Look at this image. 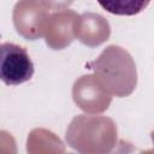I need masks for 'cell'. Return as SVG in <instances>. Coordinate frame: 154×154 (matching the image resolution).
Segmentation results:
<instances>
[{
  "label": "cell",
  "mask_w": 154,
  "mask_h": 154,
  "mask_svg": "<svg viewBox=\"0 0 154 154\" xmlns=\"http://www.w3.org/2000/svg\"><path fill=\"white\" fill-rule=\"evenodd\" d=\"M99 5L107 12L117 16H135L142 12L150 0H97Z\"/></svg>",
  "instance_id": "obj_2"
},
{
  "label": "cell",
  "mask_w": 154,
  "mask_h": 154,
  "mask_svg": "<svg viewBox=\"0 0 154 154\" xmlns=\"http://www.w3.org/2000/svg\"><path fill=\"white\" fill-rule=\"evenodd\" d=\"M34 75V64L25 48L12 42L0 45V81L7 85L28 82Z\"/></svg>",
  "instance_id": "obj_1"
}]
</instances>
